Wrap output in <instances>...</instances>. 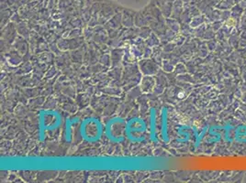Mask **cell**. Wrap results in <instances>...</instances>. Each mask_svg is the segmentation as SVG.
Wrapping results in <instances>:
<instances>
[{
    "label": "cell",
    "instance_id": "cell-1",
    "mask_svg": "<svg viewBox=\"0 0 246 183\" xmlns=\"http://www.w3.org/2000/svg\"><path fill=\"white\" fill-rule=\"evenodd\" d=\"M226 25L228 27H233L235 25V20L232 18V17H230L227 21H226Z\"/></svg>",
    "mask_w": 246,
    "mask_h": 183
}]
</instances>
